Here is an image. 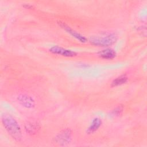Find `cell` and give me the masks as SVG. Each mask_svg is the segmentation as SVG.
I'll list each match as a JSON object with an SVG mask.
<instances>
[{"label": "cell", "mask_w": 147, "mask_h": 147, "mask_svg": "<svg viewBox=\"0 0 147 147\" xmlns=\"http://www.w3.org/2000/svg\"><path fill=\"white\" fill-rule=\"evenodd\" d=\"M2 122L6 130L13 139L17 141L21 140V128L17 122L12 117L4 114L2 118Z\"/></svg>", "instance_id": "obj_1"}, {"label": "cell", "mask_w": 147, "mask_h": 147, "mask_svg": "<svg viewBox=\"0 0 147 147\" xmlns=\"http://www.w3.org/2000/svg\"><path fill=\"white\" fill-rule=\"evenodd\" d=\"M117 40V36L114 33L103 34L99 36H92L90 38V42L95 45L107 47L114 44Z\"/></svg>", "instance_id": "obj_2"}, {"label": "cell", "mask_w": 147, "mask_h": 147, "mask_svg": "<svg viewBox=\"0 0 147 147\" xmlns=\"http://www.w3.org/2000/svg\"><path fill=\"white\" fill-rule=\"evenodd\" d=\"M72 131L69 129L61 130L54 138L55 142L59 145L64 146L69 144L71 140Z\"/></svg>", "instance_id": "obj_3"}, {"label": "cell", "mask_w": 147, "mask_h": 147, "mask_svg": "<svg viewBox=\"0 0 147 147\" xmlns=\"http://www.w3.org/2000/svg\"><path fill=\"white\" fill-rule=\"evenodd\" d=\"M49 51L53 54L59 55L65 57H73L76 55V53L75 52L63 48L57 45L51 47L49 49Z\"/></svg>", "instance_id": "obj_4"}, {"label": "cell", "mask_w": 147, "mask_h": 147, "mask_svg": "<svg viewBox=\"0 0 147 147\" xmlns=\"http://www.w3.org/2000/svg\"><path fill=\"white\" fill-rule=\"evenodd\" d=\"M18 102L24 107L32 108L34 106V100L26 94H20L17 97Z\"/></svg>", "instance_id": "obj_5"}, {"label": "cell", "mask_w": 147, "mask_h": 147, "mask_svg": "<svg viewBox=\"0 0 147 147\" xmlns=\"http://www.w3.org/2000/svg\"><path fill=\"white\" fill-rule=\"evenodd\" d=\"M59 25H60V26H61L64 29H65L68 33H69L71 36H72L76 38L77 40H78L80 42H85L87 41V39L85 37H84L83 36H82V34H80V33H79L75 30L72 29L71 28H70L69 26L67 25L64 22H60Z\"/></svg>", "instance_id": "obj_6"}, {"label": "cell", "mask_w": 147, "mask_h": 147, "mask_svg": "<svg viewBox=\"0 0 147 147\" xmlns=\"http://www.w3.org/2000/svg\"><path fill=\"white\" fill-rule=\"evenodd\" d=\"M99 56L105 59H113L116 56V52L111 48H106L98 52Z\"/></svg>", "instance_id": "obj_7"}, {"label": "cell", "mask_w": 147, "mask_h": 147, "mask_svg": "<svg viewBox=\"0 0 147 147\" xmlns=\"http://www.w3.org/2000/svg\"><path fill=\"white\" fill-rule=\"evenodd\" d=\"M25 128L29 134H35L40 130V126L36 122H28L25 125Z\"/></svg>", "instance_id": "obj_8"}, {"label": "cell", "mask_w": 147, "mask_h": 147, "mask_svg": "<svg viewBox=\"0 0 147 147\" xmlns=\"http://www.w3.org/2000/svg\"><path fill=\"white\" fill-rule=\"evenodd\" d=\"M102 124V121L99 118H94L89 127H88L87 130V133L88 134L93 133L95 131H96L100 126Z\"/></svg>", "instance_id": "obj_9"}, {"label": "cell", "mask_w": 147, "mask_h": 147, "mask_svg": "<svg viewBox=\"0 0 147 147\" xmlns=\"http://www.w3.org/2000/svg\"><path fill=\"white\" fill-rule=\"evenodd\" d=\"M127 80V77L125 75H122L115 78L111 83L112 87H116L125 83Z\"/></svg>", "instance_id": "obj_10"}, {"label": "cell", "mask_w": 147, "mask_h": 147, "mask_svg": "<svg viewBox=\"0 0 147 147\" xmlns=\"http://www.w3.org/2000/svg\"><path fill=\"white\" fill-rule=\"evenodd\" d=\"M123 106H119L118 107H117L115 109H114L112 111V115L113 116H115V117H117V116H119L121 114H122V112H123Z\"/></svg>", "instance_id": "obj_11"}]
</instances>
